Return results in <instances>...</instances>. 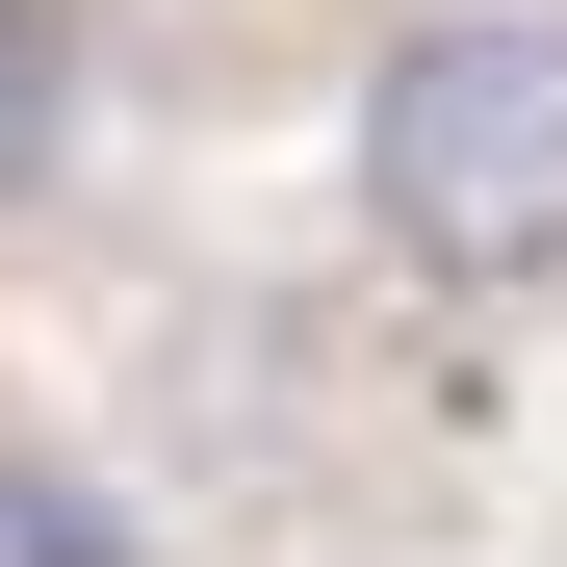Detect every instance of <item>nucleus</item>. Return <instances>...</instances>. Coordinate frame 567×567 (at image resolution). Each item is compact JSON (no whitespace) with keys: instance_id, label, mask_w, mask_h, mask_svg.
I'll list each match as a JSON object with an SVG mask.
<instances>
[{"instance_id":"1","label":"nucleus","mask_w":567,"mask_h":567,"mask_svg":"<svg viewBox=\"0 0 567 567\" xmlns=\"http://www.w3.org/2000/svg\"><path fill=\"white\" fill-rule=\"evenodd\" d=\"M361 233L439 310H542L567 284V0H413L361 78Z\"/></svg>"},{"instance_id":"2","label":"nucleus","mask_w":567,"mask_h":567,"mask_svg":"<svg viewBox=\"0 0 567 567\" xmlns=\"http://www.w3.org/2000/svg\"><path fill=\"white\" fill-rule=\"evenodd\" d=\"M0 567H155V516H130L78 439H0Z\"/></svg>"},{"instance_id":"3","label":"nucleus","mask_w":567,"mask_h":567,"mask_svg":"<svg viewBox=\"0 0 567 567\" xmlns=\"http://www.w3.org/2000/svg\"><path fill=\"white\" fill-rule=\"evenodd\" d=\"M78 155V0H0V207Z\"/></svg>"}]
</instances>
